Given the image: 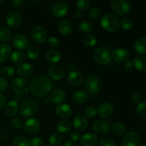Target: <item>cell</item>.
Masks as SVG:
<instances>
[{"label": "cell", "instance_id": "obj_1", "mask_svg": "<svg viewBox=\"0 0 146 146\" xmlns=\"http://www.w3.org/2000/svg\"><path fill=\"white\" fill-rule=\"evenodd\" d=\"M52 83L48 77L45 75H38L34 77L30 84L31 93L37 98H44L51 91Z\"/></svg>", "mask_w": 146, "mask_h": 146}, {"label": "cell", "instance_id": "obj_2", "mask_svg": "<svg viewBox=\"0 0 146 146\" xmlns=\"http://www.w3.org/2000/svg\"><path fill=\"white\" fill-rule=\"evenodd\" d=\"M86 91L91 95L99 92L102 88V80L96 74H89L87 76L84 82Z\"/></svg>", "mask_w": 146, "mask_h": 146}, {"label": "cell", "instance_id": "obj_3", "mask_svg": "<svg viewBox=\"0 0 146 146\" xmlns=\"http://www.w3.org/2000/svg\"><path fill=\"white\" fill-rule=\"evenodd\" d=\"M38 108V103L34 98H27L21 103L19 108L20 114L23 117L29 118L36 113Z\"/></svg>", "mask_w": 146, "mask_h": 146}, {"label": "cell", "instance_id": "obj_4", "mask_svg": "<svg viewBox=\"0 0 146 146\" xmlns=\"http://www.w3.org/2000/svg\"><path fill=\"white\" fill-rule=\"evenodd\" d=\"M101 26L106 31L113 32L119 29L120 21L118 17L113 14H106L101 17Z\"/></svg>", "mask_w": 146, "mask_h": 146}, {"label": "cell", "instance_id": "obj_5", "mask_svg": "<svg viewBox=\"0 0 146 146\" xmlns=\"http://www.w3.org/2000/svg\"><path fill=\"white\" fill-rule=\"evenodd\" d=\"M93 58L98 64L105 66L111 62L112 59V55L108 48L101 47L94 50Z\"/></svg>", "mask_w": 146, "mask_h": 146}, {"label": "cell", "instance_id": "obj_6", "mask_svg": "<svg viewBox=\"0 0 146 146\" xmlns=\"http://www.w3.org/2000/svg\"><path fill=\"white\" fill-rule=\"evenodd\" d=\"M111 9L115 14L125 16L131 10V4L125 0H114L111 4Z\"/></svg>", "mask_w": 146, "mask_h": 146}, {"label": "cell", "instance_id": "obj_7", "mask_svg": "<svg viewBox=\"0 0 146 146\" xmlns=\"http://www.w3.org/2000/svg\"><path fill=\"white\" fill-rule=\"evenodd\" d=\"M11 88L13 91L18 95L24 96L28 93L29 90V84L24 78H16L11 83Z\"/></svg>", "mask_w": 146, "mask_h": 146}, {"label": "cell", "instance_id": "obj_8", "mask_svg": "<svg viewBox=\"0 0 146 146\" xmlns=\"http://www.w3.org/2000/svg\"><path fill=\"white\" fill-rule=\"evenodd\" d=\"M31 36L34 41L38 44H41L46 40L47 31L43 27L36 26L31 30Z\"/></svg>", "mask_w": 146, "mask_h": 146}, {"label": "cell", "instance_id": "obj_9", "mask_svg": "<svg viewBox=\"0 0 146 146\" xmlns=\"http://www.w3.org/2000/svg\"><path fill=\"white\" fill-rule=\"evenodd\" d=\"M141 139L135 131H129L125 134L122 140V146H140Z\"/></svg>", "mask_w": 146, "mask_h": 146}, {"label": "cell", "instance_id": "obj_10", "mask_svg": "<svg viewBox=\"0 0 146 146\" xmlns=\"http://www.w3.org/2000/svg\"><path fill=\"white\" fill-rule=\"evenodd\" d=\"M111 125L106 120H97L94 122L93 129L98 135H106L110 131Z\"/></svg>", "mask_w": 146, "mask_h": 146}, {"label": "cell", "instance_id": "obj_11", "mask_svg": "<svg viewBox=\"0 0 146 146\" xmlns=\"http://www.w3.org/2000/svg\"><path fill=\"white\" fill-rule=\"evenodd\" d=\"M68 4L66 1H60L55 3L52 7V14L57 18H61L68 13Z\"/></svg>", "mask_w": 146, "mask_h": 146}, {"label": "cell", "instance_id": "obj_12", "mask_svg": "<svg viewBox=\"0 0 146 146\" xmlns=\"http://www.w3.org/2000/svg\"><path fill=\"white\" fill-rule=\"evenodd\" d=\"M21 17L18 12L15 11H10L6 17V22L9 27L11 28H18L21 24Z\"/></svg>", "mask_w": 146, "mask_h": 146}, {"label": "cell", "instance_id": "obj_13", "mask_svg": "<svg viewBox=\"0 0 146 146\" xmlns=\"http://www.w3.org/2000/svg\"><path fill=\"white\" fill-rule=\"evenodd\" d=\"M65 70L63 66L60 64H53L48 68V75L53 80L59 81L64 77Z\"/></svg>", "mask_w": 146, "mask_h": 146}, {"label": "cell", "instance_id": "obj_14", "mask_svg": "<svg viewBox=\"0 0 146 146\" xmlns=\"http://www.w3.org/2000/svg\"><path fill=\"white\" fill-rule=\"evenodd\" d=\"M114 108L112 104L109 102H104L98 106L97 114L102 118H109L113 113Z\"/></svg>", "mask_w": 146, "mask_h": 146}, {"label": "cell", "instance_id": "obj_15", "mask_svg": "<svg viewBox=\"0 0 146 146\" xmlns=\"http://www.w3.org/2000/svg\"><path fill=\"white\" fill-rule=\"evenodd\" d=\"M24 126L26 132L29 133H34L40 129L41 123L36 118H31L26 121Z\"/></svg>", "mask_w": 146, "mask_h": 146}, {"label": "cell", "instance_id": "obj_16", "mask_svg": "<svg viewBox=\"0 0 146 146\" xmlns=\"http://www.w3.org/2000/svg\"><path fill=\"white\" fill-rule=\"evenodd\" d=\"M112 58L116 63H122L126 61L129 57V52L124 48H118L113 52Z\"/></svg>", "mask_w": 146, "mask_h": 146}, {"label": "cell", "instance_id": "obj_17", "mask_svg": "<svg viewBox=\"0 0 146 146\" xmlns=\"http://www.w3.org/2000/svg\"><path fill=\"white\" fill-rule=\"evenodd\" d=\"M56 114L57 116L61 118H67L71 116L72 113V109L68 104H58L55 109Z\"/></svg>", "mask_w": 146, "mask_h": 146}, {"label": "cell", "instance_id": "obj_18", "mask_svg": "<svg viewBox=\"0 0 146 146\" xmlns=\"http://www.w3.org/2000/svg\"><path fill=\"white\" fill-rule=\"evenodd\" d=\"M17 74L19 76L23 78H28L30 77L34 73V67L29 64L23 63L17 67Z\"/></svg>", "mask_w": 146, "mask_h": 146}, {"label": "cell", "instance_id": "obj_19", "mask_svg": "<svg viewBox=\"0 0 146 146\" xmlns=\"http://www.w3.org/2000/svg\"><path fill=\"white\" fill-rule=\"evenodd\" d=\"M12 43L15 48L20 50H24L27 48L29 44L28 38L25 36L21 35V34L16 35L13 38Z\"/></svg>", "mask_w": 146, "mask_h": 146}, {"label": "cell", "instance_id": "obj_20", "mask_svg": "<svg viewBox=\"0 0 146 146\" xmlns=\"http://www.w3.org/2000/svg\"><path fill=\"white\" fill-rule=\"evenodd\" d=\"M68 80L74 86H79L84 82V76L79 71H73L68 74Z\"/></svg>", "mask_w": 146, "mask_h": 146}, {"label": "cell", "instance_id": "obj_21", "mask_svg": "<svg viewBox=\"0 0 146 146\" xmlns=\"http://www.w3.org/2000/svg\"><path fill=\"white\" fill-rule=\"evenodd\" d=\"M19 110L18 103L14 100L9 101L5 105L4 108V112L6 115L9 117H13L17 113Z\"/></svg>", "mask_w": 146, "mask_h": 146}, {"label": "cell", "instance_id": "obj_22", "mask_svg": "<svg viewBox=\"0 0 146 146\" xmlns=\"http://www.w3.org/2000/svg\"><path fill=\"white\" fill-rule=\"evenodd\" d=\"M66 99V93L62 89H56L50 95V100L55 104H61Z\"/></svg>", "mask_w": 146, "mask_h": 146}, {"label": "cell", "instance_id": "obj_23", "mask_svg": "<svg viewBox=\"0 0 146 146\" xmlns=\"http://www.w3.org/2000/svg\"><path fill=\"white\" fill-rule=\"evenodd\" d=\"M98 142V138L94 133H86L81 138V143L83 146H95Z\"/></svg>", "mask_w": 146, "mask_h": 146}, {"label": "cell", "instance_id": "obj_24", "mask_svg": "<svg viewBox=\"0 0 146 146\" xmlns=\"http://www.w3.org/2000/svg\"><path fill=\"white\" fill-rule=\"evenodd\" d=\"M73 124H74V126L76 129L78 130V131H83L87 128L88 121L85 116L79 115L75 117Z\"/></svg>", "mask_w": 146, "mask_h": 146}, {"label": "cell", "instance_id": "obj_25", "mask_svg": "<svg viewBox=\"0 0 146 146\" xmlns=\"http://www.w3.org/2000/svg\"><path fill=\"white\" fill-rule=\"evenodd\" d=\"M58 29L60 34L63 36H68L72 31V25L68 20H63L58 24Z\"/></svg>", "mask_w": 146, "mask_h": 146}, {"label": "cell", "instance_id": "obj_26", "mask_svg": "<svg viewBox=\"0 0 146 146\" xmlns=\"http://www.w3.org/2000/svg\"><path fill=\"white\" fill-rule=\"evenodd\" d=\"M46 58L49 63L56 64V63H58L61 60V54L56 49L48 50L46 54Z\"/></svg>", "mask_w": 146, "mask_h": 146}, {"label": "cell", "instance_id": "obj_27", "mask_svg": "<svg viewBox=\"0 0 146 146\" xmlns=\"http://www.w3.org/2000/svg\"><path fill=\"white\" fill-rule=\"evenodd\" d=\"M13 37V31L11 29L7 27H0V41L7 42Z\"/></svg>", "mask_w": 146, "mask_h": 146}, {"label": "cell", "instance_id": "obj_28", "mask_svg": "<svg viewBox=\"0 0 146 146\" xmlns=\"http://www.w3.org/2000/svg\"><path fill=\"white\" fill-rule=\"evenodd\" d=\"M135 51L138 54H146V38L141 37L139 38L134 44Z\"/></svg>", "mask_w": 146, "mask_h": 146}, {"label": "cell", "instance_id": "obj_29", "mask_svg": "<svg viewBox=\"0 0 146 146\" xmlns=\"http://www.w3.org/2000/svg\"><path fill=\"white\" fill-rule=\"evenodd\" d=\"M11 53L10 46L6 44H0V62H4L9 57Z\"/></svg>", "mask_w": 146, "mask_h": 146}, {"label": "cell", "instance_id": "obj_30", "mask_svg": "<svg viewBox=\"0 0 146 146\" xmlns=\"http://www.w3.org/2000/svg\"><path fill=\"white\" fill-rule=\"evenodd\" d=\"M133 66L137 70L140 71H146V58L141 56H138L134 58Z\"/></svg>", "mask_w": 146, "mask_h": 146}, {"label": "cell", "instance_id": "obj_31", "mask_svg": "<svg viewBox=\"0 0 146 146\" xmlns=\"http://www.w3.org/2000/svg\"><path fill=\"white\" fill-rule=\"evenodd\" d=\"M72 128V124L68 120H61L57 123L56 129L58 132L66 133L70 131Z\"/></svg>", "mask_w": 146, "mask_h": 146}, {"label": "cell", "instance_id": "obj_32", "mask_svg": "<svg viewBox=\"0 0 146 146\" xmlns=\"http://www.w3.org/2000/svg\"><path fill=\"white\" fill-rule=\"evenodd\" d=\"M111 130H112V132L113 133L114 135H116V136H123L126 131L125 125L120 122L114 123L111 127Z\"/></svg>", "mask_w": 146, "mask_h": 146}, {"label": "cell", "instance_id": "obj_33", "mask_svg": "<svg viewBox=\"0 0 146 146\" xmlns=\"http://www.w3.org/2000/svg\"><path fill=\"white\" fill-rule=\"evenodd\" d=\"M11 58L12 61L15 65H20V64H23V62L25 60V55L24 53L21 51H14V52L11 54Z\"/></svg>", "mask_w": 146, "mask_h": 146}, {"label": "cell", "instance_id": "obj_34", "mask_svg": "<svg viewBox=\"0 0 146 146\" xmlns=\"http://www.w3.org/2000/svg\"><path fill=\"white\" fill-rule=\"evenodd\" d=\"M87 98H88V95H87L86 92L83 90L77 91L74 94V97H73L74 102L78 104H82L85 103L86 101Z\"/></svg>", "mask_w": 146, "mask_h": 146}, {"label": "cell", "instance_id": "obj_35", "mask_svg": "<svg viewBox=\"0 0 146 146\" xmlns=\"http://www.w3.org/2000/svg\"><path fill=\"white\" fill-rule=\"evenodd\" d=\"M39 49L37 48L36 46H30L28 47L27 51V56L30 58V59H36L39 56Z\"/></svg>", "mask_w": 146, "mask_h": 146}, {"label": "cell", "instance_id": "obj_36", "mask_svg": "<svg viewBox=\"0 0 146 146\" xmlns=\"http://www.w3.org/2000/svg\"><path fill=\"white\" fill-rule=\"evenodd\" d=\"M62 141H63L62 135L59 133H55L50 135L49 139H48V142H49V143L51 144V145H54V146L59 145L60 144L62 143Z\"/></svg>", "mask_w": 146, "mask_h": 146}, {"label": "cell", "instance_id": "obj_37", "mask_svg": "<svg viewBox=\"0 0 146 146\" xmlns=\"http://www.w3.org/2000/svg\"><path fill=\"white\" fill-rule=\"evenodd\" d=\"M13 146H30L28 140L24 136L19 135L17 136L13 141Z\"/></svg>", "mask_w": 146, "mask_h": 146}, {"label": "cell", "instance_id": "obj_38", "mask_svg": "<svg viewBox=\"0 0 146 146\" xmlns=\"http://www.w3.org/2000/svg\"><path fill=\"white\" fill-rule=\"evenodd\" d=\"M78 28H79V29L81 30L82 32L88 34V33L91 32V31H92L93 27L92 24H91L89 21H84L80 22V24H78Z\"/></svg>", "mask_w": 146, "mask_h": 146}, {"label": "cell", "instance_id": "obj_39", "mask_svg": "<svg viewBox=\"0 0 146 146\" xmlns=\"http://www.w3.org/2000/svg\"><path fill=\"white\" fill-rule=\"evenodd\" d=\"M88 16L92 19H98L101 17V12L99 9L96 7H92L88 11Z\"/></svg>", "mask_w": 146, "mask_h": 146}, {"label": "cell", "instance_id": "obj_40", "mask_svg": "<svg viewBox=\"0 0 146 146\" xmlns=\"http://www.w3.org/2000/svg\"><path fill=\"white\" fill-rule=\"evenodd\" d=\"M121 27H122L123 29L125 30V31H128V30H131L132 29L133 25V21L128 17H124L121 20Z\"/></svg>", "mask_w": 146, "mask_h": 146}, {"label": "cell", "instance_id": "obj_41", "mask_svg": "<svg viewBox=\"0 0 146 146\" xmlns=\"http://www.w3.org/2000/svg\"><path fill=\"white\" fill-rule=\"evenodd\" d=\"M97 38L94 35H88L84 39V44L88 47H93L96 44Z\"/></svg>", "mask_w": 146, "mask_h": 146}, {"label": "cell", "instance_id": "obj_42", "mask_svg": "<svg viewBox=\"0 0 146 146\" xmlns=\"http://www.w3.org/2000/svg\"><path fill=\"white\" fill-rule=\"evenodd\" d=\"M137 113L142 118H146V102H141L136 108Z\"/></svg>", "mask_w": 146, "mask_h": 146}, {"label": "cell", "instance_id": "obj_43", "mask_svg": "<svg viewBox=\"0 0 146 146\" xmlns=\"http://www.w3.org/2000/svg\"><path fill=\"white\" fill-rule=\"evenodd\" d=\"M91 2L89 0H80L76 2V7L78 10H86L91 6Z\"/></svg>", "mask_w": 146, "mask_h": 146}, {"label": "cell", "instance_id": "obj_44", "mask_svg": "<svg viewBox=\"0 0 146 146\" xmlns=\"http://www.w3.org/2000/svg\"><path fill=\"white\" fill-rule=\"evenodd\" d=\"M14 74V69L11 66H5L1 71V75L3 78H10Z\"/></svg>", "mask_w": 146, "mask_h": 146}, {"label": "cell", "instance_id": "obj_45", "mask_svg": "<svg viewBox=\"0 0 146 146\" xmlns=\"http://www.w3.org/2000/svg\"><path fill=\"white\" fill-rule=\"evenodd\" d=\"M84 114L87 118H93L96 116L97 115V110L94 107H87L84 110Z\"/></svg>", "mask_w": 146, "mask_h": 146}, {"label": "cell", "instance_id": "obj_46", "mask_svg": "<svg viewBox=\"0 0 146 146\" xmlns=\"http://www.w3.org/2000/svg\"><path fill=\"white\" fill-rule=\"evenodd\" d=\"M30 146H41L43 144V140L38 136H34L30 140Z\"/></svg>", "mask_w": 146, "mask_h": 146}, {"label": "cell", "instance_id": "obj_47", "mask_svg": "<svg viewBox=\"0 0 146 146\" xmlns=\"http://www.w3.org/2000/svg\"><path fill=\"white\" fill-rule=\"evenodd\" d=\"M48 45L51 48H56V47H58L59 46V40L56 38V37L51 36L50 38H48Z\"/></svg>", "mask_w": 146, "mask_h": 146}, {"label": "cell", "instance_id": "obj_48", "mask_svg": "<svg viewBox=\"0 0 146 146\" xmlns=\"http://www.w3.org/2000/svg\"><path fill=\"white\" fill-rule=\"evenodd\" d=\"M99 146H115V143L110 138H104L101 140Z\"/></svg>", "mask_w": 146, "mask_h": 146}, {"label": "cell", "instance_id": "obj_49", "mask_svg": "<svg viewBox=\"0 0 146 146\" xmlns=\"http://www.w3.org/2000/svg\"><path fill=\"white\" fill-rule=\"evenodd\" d=\"M11 124L12 125V127H14L16 129H21L23 127L22 123H21V122L18 118H13L11 121Z\"/></svg>", "mask_w": 146, "mask_h": 146}, {"label": "cell", "instance_id": "obj_50", "mask_svg": "<svg viewBox=\"0 0 146 146\" xmlns=\"http://www.w3.org/2000/svg\"><path fill=\"white\" fill-rule=\"evenodd\" d=\"M69 137L72 141H78L81 139V135L79 132H78V131H72V132L70 133Z\"/></svg>", "mask_w": 146, "mask_h": 146}, {"label": "cell", "instance_id": "obj_51", "mask_svg": "<svg viewBox=\"0 0 146 146\" xmlns=\"http://www.w3.org/2000/svg\"><path fill=\"white\" fill-rule=\"evenodd\" d=\"M8 87V82L3 77H0V92L4 91Z\"/></svg>", "mask_w": 146, "mask_h": 146}, {"label": "cell", "instance_id": "obj_52", "mask_svg": "<svg viewBox=\"0 0 146 146\" xmlns=\"http://www.w3.org/2000/svg\"><path fill=\"white\" fill-rule=\"evenodd\" d=\"M24 0H14V1H12V5L15 7L21 8V7H22L24 6Z\"/></svg>", "mask_w": 146, "mask_h": 146}, {"label": "cell", "instance_id": "obj_53", "mask_svg": "<svg viewBox=\"0 0 146 146\" xmlns=\"http://www.w3.org/2000/svg\"><path fill=\"white\" fill-rule=\"evenodd\" d=\"M132 101L135 104H139L141 101V96L139 94H134L132 96Z\"/></svg>", "mask_w": 146, "mask_h": 146}, {"label": "cell", "instance_id": "obj_54", "mask_svg": "<svg viewBox=\"0 0 146 146\" xmlns=\"http://www.w3.org/2000/svg\"><path fill=\"white\" fill-rule=\"evenodd\" d=\"M133 63L132 61H127L125 63V69L127 70H131L133 68Z\"/></svg>", "mask_w": 146, "mask_h": 146}, {"label": "cell", "instance_id": "obj_55", "mask_svg": "<svg viewBox=\"0 0 146 146\" xmlns=\"http://www.w3.org/2000/svg\"><path fill=\"white\" fill-rule=\"evenodd\" d=\"M5 102H6L5 96H4L3 94H0V108H1L3 106H4V104H5Z\"/></svg>", "mask_w": 146, "mask_h": 146}, {"label": "cell", "instance_id": "obj_56", "mask_svg": "<svg viewBox=\"0 0 146 146\" xmlns=\"http://www.w3.org/2000/svg\"><path fill=\"white\" fill-rule=\"evenodd\" d=\"M74 17L76 19H78V18H81V16H82V12H81V11H80V10H76L75 11H74Z\"/></svg>", "mask_w": 146, "mask_h": 146}, {"label": "cell", "instance_id": "obj_57", "mask_svg": "<svg viewBox=\"0 0 146 146\" xmlns=\"http://www.w3.org/2000/svg\"><path fill=\"white\" fill-rule=\"evenodd\" d=\"M64 146H75V144L72 141H68L65 143Z\"/></svg>", "mask_w": 146, "mask_h": 146}, {"label": "cell", "instance_id": "obj_58", "mask_svg": "<svg viewBox=\"0 0 146 146\" xmlns=\"http://www.w3.org/2000/svg\"><path fill=\"white\" fill-rule=\"evenodd\" d=\"M50 101H51V100H50V98H44V101H43V103H44V104H48L50 103Z\"/></svg>", "mask_w": 146, "mask_h": 146}, {"label": "cell", "instance_id": "obj_59", "mask_svg": "<svg viewBox=\"0 0 146 146\" xmlns=\"http://www.w3.org/2000/svg\"><path fill=\"white\" fill-rule=\"evenodd\" d=\"M2 2H3L2 0H0V3H2Z\"/></svg>", "mask_w": 146, "mask_h": 146}, {"label": "cell", "instance_id": "obj_60", "mask_svg": "<svg viewBox=\"0 0 146 146\" xmlns=\"http://www.w3.org/2000/svg\"><path fill=\"white\" fill-rule=\"evenodd\" d=\"M143 146H146V144H145V145H143Z\"/></svg>", "mask_w": 146, "mask_h": 146}]
</instances>
